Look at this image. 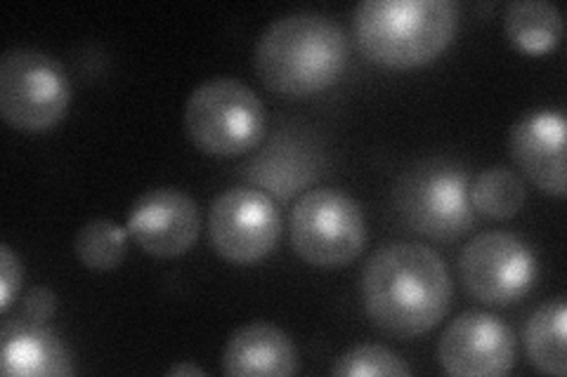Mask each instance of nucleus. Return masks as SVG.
<instances>
[{
  "mask_svg": "<svg viewBox=\"0 0 567 377\" xmlns=\"http://www.w3.org/2000/svg\"><path fill=\"white\" fill-rule=\"evenodd\" d=\"M362 302L379 331L393 337H419L445 318L452 302L447 264L433 248L390 241L362 269Z\"/></svg>",
  "mask_w": 567,
  "mask_h": 377,
  "instance_id": "f257e3e1",
  "label": "nucleus"
},
{
  "mask_svg": "<svg viewBox=\"0 0 567 377\" xmlns=\"http://www.w3.org/2000/svg\"><path fill=\"white\" fill-rule=\"evenodd\" d=\"M346 31L319 12H291L260 33L254 64L260 83L281 97H308L343 76Z\"/></svg>",
  "mask_w": 567,
  "mask_h": 377,
  "instance_id": "f03ea898",
  "label": "nucleus"
},
{
  "mask_svg": "<svg viewBox=\"0 0 567 377\" xmlns=\"http://www.w3.org/2000/svg\"><path fill=\"white\" fill-rule=\"evenodd\" d=\"M458 14L454 0H362L352 12V33L367 60L414 69L447 50Z\"/></svg>",
  "mask_w": 567,
  "mask_h": 377,
  "instance_id": "7ed1b4c3",
  "label": "nucleus"
},
{
  "mask_svg": "<svg viewBox=\"0 0 567 377\" xmlns=\"http://www.w3.org/2000/svg\"><path fill=\"white\" fill-rule=\"evenodd\" d=\"M400 218L435 241H456L475 227L468 172L450 158H431L406 170L395 189Z\"/></svg>",
  "mask_w": 567,
  "mask_h": 377,
  "instance_id": "20e7f679",
  "label": "nucleus"
},
{
  "mask_svg": "<svg viewBox=\"0 0 567 377\" xmlns=\"http://www.w3.org/2000/svg\"><path fill=\"white\" fill-rule=\"evenodd\" d=\"M260 97L237 78H210L185 104V130L194 147L213 156H239L265 137Z\"/></svg>",
  "mask_w": 567,
  "mask_h": 377,
  "instance_id": "39448f33",
  "label": "nucleus"
},
{
  "mask_svg": "<svg viewBox=\"0 0 567 377\" xmlns=\"http://www.w3.org/2000/svg\"><path fill=\"white\" fill-rule=\"evenodd\" d=\"M71 81L58 57L12 48L0 60V114L14 130L43 133L66 116Z\"/></svg>",
  "mask_w": 567,
  "mask_h": 377,
  "instance_id": "423d86ee",
  "label": "nucleus"
},
{
  "mask_svg": "<svg viewBox=\"0 0 567 377\" xmlns=\"http://www.w3.org/2000/svg\"><path fill=\"white\" fill-rule=\"evenodd\" d=\"M289 237L300 260L336 269L360 258L367 245V220L360 203L348 193L310 189L291 208Z\"/></svg>",
  "mask_w": 567,
  "mask_h": 377,
  "instance_id": "0eeeda50",
  "label": "nucleus"
},
{
  "mask_svg": "<svg viewBox=\"0 0 567 377\" xmlns=\"http://www.w3.org/2000/svg\"><path fill=\"white\" fill-rule=\"evenodd\" d=\"M537 258L511 231H483L461 250L458 276L464 289L485 304H506L525 297L537 281Z\"/></svg>",
  "mask_w": 567,
  "mask_h": 377,
  "instance_id": "6e6552de",
  "label": "nucleus"
},
{
  "mask_svg": "<svg viewBox=\"0 0 567 377\" xmlns=\"http://www.w3.org/2000/svg\"><path fill=\"white\" fill-rule=\"evenodd\" d=\"M208 233L220 258L235 264H254L277 248L281 214L272 196L256 187H235L213 201Z\"/></svg>",
  "mask_w": 567,
  "mask_h": 377,
  "instance_id": "1a4fd4ad",
  "label": "nucleus"
},
{
  "mask_svg": "<svg viewBox=\"0 0 567 377\" xmlns=\"http://www.w3.org/2000/svg\"><path fill=\"white\" fill-rule=\"evenodd\" d=\"M437 358L454 377H499L516 364V337L499 316L464 312L440 335Z\"/></svg>",
  "mask_w": 567,
  "mask_h": 377,
  "instance_id": "9d476101",
  "label": "nucleus"
},
{
  "mask_svg": "<svg viewBox=\"0 0 567 377\" xmlns=\"http://www.w3.org/2000/svg\"><path fill=\"white\" fill-rule=\"evenodd\" d=\"M202 212L189 193L156 187L140 196L128 212V233L154 258L185 255L199 239Z\"/></svg>",
  "mask_w": 567,
  "mask_h": 377,
  "instance_id": "9b49d317",
  "label": "nucleus"
},
{
  "mask_svg": "<svg viewBox=\"0 0 567 377\" xmlns=\"http://www.w3.org/2000/svg\"><path fill=\"white\" fill-rule=\"evenodd\" d=\"M508 149L532 185L563 199L567 182L565 116L560 109H537L520 116L508 133Z\"/></svg>",
  "mask_w": 567,
  "mask_h": 377,
  "instance_id": "f8f14e48",
  "label": "nucleus"
},
{
  "mask_svg": "<svg viewBox=\"0 0 567 377\" xmlns=\"http://www.w3.org/2000/svg\"><path fill=\"white\" fill-rule=\"evenodd\" d=\"M298 370L291 337L272 323L254 321L229 335L223 349V373L235 377H289Z\"/></svg>",
  "mask_w": 567,
  "mask_h": 377,
  "instance_id": "ddd939ff",
  "label": "nucleus"
},
{
  "mask_svg": "<svg viewBox=\"0 0 567 377\" xmlns=\"http://www.w3.org/2000/svg\"><path fill=\"white\" fill-rule=\"evenodd\" d=\"M0 370L14 377H60L74 373V366L58 333L17 316L3 326Z\"/></svg>",
  "mask_w": 567,
  "mask_h": 377,
  "instance_id": "4468645a",
  "label": "nucleus"
},
{
  "mask_svg": "<svg viewBox=\"0 0 567 377\" xmlns=\"http://www.w3.org/2000/svg\"><path fill=\"white\" fill-rule=\"evenodd\" d=\"M246 175L256 187H262L260 191L272 193L277 201H289L300 187L312 182L317 160L293 139H275L270 149L254 160Z\"/></svg>",
  "mask_w": 567,
  "mask_h": 377,
  "instance_id": "2eb2a0df",
  "label": "nucleus"
},
{
  "mask_svg": "<svg viewBox=\"0 0 567 377\" xmlns=\"http://www.w3.org/2000/svg\"><path fill=\"white\" fill-rule=\"evenodd\" d=\"M504 31L527 55H544L563 39V17L548 0H513L504 10Z\"/></svg>",
  "mask_w": 567,
  "mask_h": 377,
  "instance_id": "dca6fc26",
  "label": "nucleus"
},
{
  "mask_svg": "<svg viewBox=\"0 0 567 377\" xmlns=\"http://www.w3.org/2000/svg\"><path fill=\"white\" fill-rule=\"evenodd\" d=\"M565 323H567L565 297L542 302L535 310V314H532L527 321L525 343H527L529 362L546 375H556V377L567 375Z\"/></svg>",
  "mask_w": 567,
  "mask_h": 377,
  "instance_id": "f3484780",
  "label": "nucleus"
},
{
  "mask_svg": "<svg viewBox=\"0 0 567 377\" xmlns=\"http://www.w3.org/2000/svg\"><path fill=\"white\" fill-rule=\"evenodd\" d=\"M525 182L506 166L483 170L471 185V206L477 214L492 220H508L525 206Z\"/></svg>",
  "mask_w": 567,
  "mask_h": 377,
  "instance_id": "a211bd4d",
  "label": "nucleus"
},
{
  "mask_svg": "<svg viewBox=\"0 0 567 377\" xmlns=\"http://www.w3.org/2000/svg\"><path fill=\"white\" fill-rule=\"evenodd\" d=\"M74 250L81 264L91 272H112L126 258L128 229L112 220H91L79 229Z\"/></svg>",
  "mask_w": 567,
  "mask_h": 377,
  "instance_id": "6ab92c4d",
  "label": "nucleus"
},
{
  "mask_svg": "<svg viewBox=\"0 0 567 377\" xmlns=\"http://www.w3.org/2000/svg\"><path fill=\"white\" fill-rule=\"evenodd\" d=\"M336 377H410L412 368L402 356L383 345H358L336 358L331 366Z\"/></svg>",
  "mask_w": 567,
  "mask_h": 377,
  "instance_id": "aec40b11",
  "label": "nucleus"
},
{
  "mask_svg": "<svg viewBox=\"0 0 567 377\" xmlns=\"http://www.w3.org/2000/svg\"><path fill=\"white\" fill-rule=\"evenodd\" d=\"M22 283V262L17 258L8 243H0V312L8 314L10 304L20 291Z\"/></svg>",
  "mask_w": 567,
  "mask_h": 377,
  "instance_id": "412c9836",
  "label": "nucleus"
},
{
  "mask_svg": "<svg viewBox=\"0 0 567 377\" xmlns=\"http://www.w3.org/2000/svg\"><path fill=\"white\" fill-rule=\"evenodd\" d=\"M58 310V295L52 293L45 285H35L22 300V321L29 323H45L52 318Z\"/></svg>",
  "mask_w": 567,
  "mask_h": 377,
  "instance_id": "4be33fe9",
  "label": "nucleus"
},
{
  "mask_svg": "<svg viewBox=\"0 0 567 377\" xmlns=\"http://www.w3.org/2000/svg\"><path fill=\"white\" fill-rule=\"evenodd\" d=\"M168 375H197V377H204V370L197 368V366H189V364H181V366H173L166 370Z\"/></svg>",
  "mask_w": 567,
  "mask_h": 377,
  "instance_id": "5701e85b",
  "label": "nucleus"
}]
</instances>
